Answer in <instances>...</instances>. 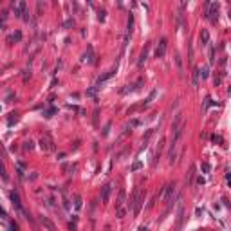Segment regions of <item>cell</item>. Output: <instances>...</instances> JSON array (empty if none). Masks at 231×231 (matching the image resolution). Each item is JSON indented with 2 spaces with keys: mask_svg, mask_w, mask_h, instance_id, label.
Instances as JSON below:
<instances>
[{
  "mask_svg": "<svg viewBox=\"0 0 231 231\" xmlns=\"http://www.w3.org/2000/svg\"><path fill=\"white\" fill-rule=\"evenodd\" d=\"M144 197H146V192L139 190V188L134 192V195H132V199H130V209L134 211V215H139L141 206H143V202H144Z\"/></svg>",
  "mask_w": 231,
  "mask_h": 231,
  "instance_id": "1",
  "label": "cell"
},
{
  "mask_svg": "<svg viewBox=\"0 0 231 231\" xmlns=\"http://www.w3.org/2000/svg\"><path fill=\"white\" fill-rule=\"evenodd\" d=\"M163 193H164V202L170 204L175 197V184H168L166 188H163Z\"/></svg>",
  "mask_w": 231,
  "mask_h": 231,
  "instance_id": "2",
  "label": "cell"
},
{
  "mask_svg": "<svg viewBox=\"0 0 231 231\" xmlns=\"http://www.w3.org/2000/svg\"><path fill=\"white\" fill-rule=\"evenodd\" d=\"M40 148L44 150V152H51V150H54V143H52V139L49 137V135H44V137L40 139Z\"/></svg>",
  "mask_w": 231,
  "mask_h": 231,
  "instance_id": "3",
  "label": "cell"
},
{
  "mask_svg": "<svg viewBox=\"0 0 231 231\" xmlns=\"http://www.w3.org/2000/svg\"><path fill=\"white\" fill-rule=\"evenodd\" d=\"M166 45H168V40L166 38H161L159 45H157V49H155V58H164V54H166Z\"/></svg>",
  "mask_w": 231,
  "mask_h": 231,
  "instance_id": "4",
  "label": "cell"
},
{
  "mask_svg": "<svg viewBox=\"0 0 231 231\" xmlns=\"http://www.w3.org/2000/svg\"><path fill=\"white\" fill-rule=\"evenodd\" d=\"M182 125H186V123H184V114H182V112H179V114L175 116L173 123H172V134H173L175 130H179V128L182 127Z\"/></svg>",
  "mask_w": 231,
  "mask_h": 231,
  "instance_id": "5",
  "label": "cell"
},
{
  "mask_svg": "<svg viewBox=\"0 0 231 231\" xmlns=\"http://www.w3.org/2000/svg\"><path fill=\"white\" fill-rule=\"evenodd\" d=\"M208 18L215 24L218 20V4H209V11H208Z\"/></svg>",
  "mask_w": 231,
  "mask_h": 231,
  "instance_id": "6",
  "label": "cell"
},
{
  "mask_svg": "<svg viewBox=\"0 0 231 231\" xmlns=\"http://www.w3.org/2000/svg\"><path fill=\"white\" fill-rule=\"evenodd\" d=\"M11 201H13V206L18 209L20 213H25V211H24V206H22V201H20V195H18L16 192H11Z\"/></svg>",
  "mask_w": 231,
  "mask_h": 231,
  "instance_id": "7",
  "label": "cell"
},
{
  "mask_svg": "<svg viewBox=\"0 0 231 231\" xmlns=\"http://www.w3.org/2000/svg\"><path fill=\"white\" fill-rule=\"evenodd\" d=\"M110 192H112V184H105L103 190H101V201L103 202H108V197H110Z\"/></svg>",
  "mask_w": 231,
  "mask_h": 231,
  "instance_id": "8",
  "label": "cell"
},
{
  "mask_svg": "<svg viewBox=\"0 0 231 231\" xmlns=\"http://www.w3.org/2000/svg\"><path fill=\"white\" fill-rule=\"evenodd\" d=\"M13 9H15V15H16V16H22V15L27 11V9H25V2H18V4H15Z\"/></svg>",
  "mask_w": 231,
  "mask_h": 231,
  "instance_id": "9",
  "label": "cell"
},
{
  "mask_svg": "<svg viewBox=\"0 0 231 231\" xmlns=\"http://www.w3.org/2000/svg\"><path fill=\"white\" fill-rule=\"evenodd\" d=\"M148 49H150V44H146L144 49H143V52H141V58H139V61H137L139 67H143V63L146 61V58H148Z\"/></svg>",
  "mask_w": 231,
  "mask_h": 231,
  "instance_id": "10",
  "label": "cell"
},
{
  "mask_svg": "<svg viewBox=\"0 0 231 231\" xmlns=\"http://www.w3.org/2000/svg\"><path fill=\"white\" fill-rule=\"evenodd\" d=\"M201 42H202V45H208L209 44V33H208L206 29L201 31Z\"/></svg>",
  "mask_w": 231,
  "mask_h": 231,
  "instance_id": "11",
  "label": "cell"
},
{
  "mask_svg": "<svg viewBox=\"0 0 231 231\" xmlns=\"http://www.w3.org/2000/svg\"><path fill=\"white\" fill-rule=\"evenodd\" d=\"M42 224H44L49 231H54V229H56V227H54V224H52L49 218H45V217H42Z\"/></svg>",
  "mask_w": 231,
  "mask_h": 231,
  "instance_id": "12",
  "label": "cell"
},
{
  "mask_svg": "<svg viewBox=\"0 0 231 231\" xmlns=\"http://www.w3.org/2000/svg\"><path fill=\"white\" fill-rule=\"evenodd\" d=\"M83 60L89 61V63H94V52H92V47H89V52L85 56H83Z\"/></svg>",
  "mask_w": 231,
  "mask_h": 231,
  "instance_id": "13",
  "label": "cell"
},
{
  "mask_svg": "<svg viewBox=\"0 0 231 231\" xmlns=\"http://www.w3.org/2000/svg\"><path fill=\"white\" fill-rule=\"evenodd\" d=\"M123 202H125V190H121V192H119V197H118V202H116V208L119 209V208L123 206Z\"/></svg>",
  "mask_w": 231,
  "mask_h": 231,
  "instance_id": "14",
  "label": "cell"
},
{
  "mask_svg": "<svg viewBox=\"0 0 231 231\" xmlns=\"http://www.w3.org/2000/svg\"><path fill=\"white\" fill-rule=\"evenodd\" d=\"M20 38H22V33H15V35H11L7 38V42H18Z\"/></svg>",
  "mask_w": 231,
  "mask_h": 231,
  "instance_id": "15",
  "label": "cell"
},
{
  "mask_svg": "<svg viewBox=\"0 0 231 231\" xmlns=\"http://www.w3.org/2000/svg\"><path fill=\"white\" fill-rule=\"evenodd\" d=\"M0 175H2V179H4V181L7 179V172H6V166L2 164V161H0Z\"/></svg>",
  "mask_w": 231,
  "mask_h": 231,
  "instance_id": "16",
  "label": "cell"
},
{
  "mask_svg": "<svg viewBox=\"0 0 231 231\" xmlns=\"http://www.w3.org/2000/svg\"><path fill=\"white\" fill-rule=\"evenodd\" d=\"M74 206H76V209L81 208V195H74Z\"/></svg>",
  "mask_w": 231,
  "mask_h": 231,
  "instance_id": "17",
  "label": "cell"
},
{
  "mask_svg": "<svg viewBox=\"0 0 231 231\" xmlns=\"http://www.w3.org/2000/svg\"><path fill=\"white\" fill-rule=\"evenodd\" d=\"M213 61H215V49L209 47V63H213Z\"/></svg>",
  "mask_w": 231,
  "mask_h": 231,
  "instance_id": "18",
  "label": "cell"
},
{
  "mask_svg": "<svg viewBox=\"0 0 231 231\" xmlns=\"http://www.w3.org/2000/svg\"><path fill=\"white\" fill-rule=\"evenodd\" d=\"M24 144H25V146H24L25 150H33V141H25Z\"/></svg>",
  "mask_w": 231,
  "mask_h": 231,
  "instance_id": "19",
  "label": "cell"
},
{
  "mask_svg": "<svg viewBox=\"0 0 231 231\" xmlns=\"http://www.w3.org/2000/svg\"><path fill=\"white\" fill-rule=\"evenodd\" d=\"M154 96H155V90H152V92H150V96H148V99L144 101V105H148V103H150V101L154 99Z\"/></svg>",
  "mask_w": 231,
  "mask_h": 231,
  "instance_id": "20",
  "label": "cell"
},
{
  "mask_svg": "<svg viewBox=\"0 0 231 231\" xmlns=\"http://www.w3.org/2000/svg\"><path fill=\"white\" fill-rule=\"evenodd\" d=\"M175 61H177V65H179V69L182 70V61H181V58H179V56H175Z\"/></svg>",
  "mask_w": 231,
  "mask_h": 231,
  "instance_id": "21",
  "label": "cell"
},
{
  "mask_svg": "<svg viewBox=\"0 0 231 231\" xmlns=\"http://www.w3.org/2000/svg\"><path fill=\"white\" fill-rule=\"evenodd\" d=\"M139 168H141V163L137 161V163H134V166H132V170L135 172V170H139Z\"/></svg>",
  "mask_w": 231,
  "mask_h": 231,
  "instance_id": "22",
  "label": "cell"
},
{
  "mask_svg": "<svg viewBox=\"0 0 231 231\" xmlns=\"http://www.w3.org/2000/svg\"><path fill=\"white\" fill-rule=\"evenodd\" d=\"M108 128H110V123H107V125H105V130H103V135H107V134H108Z\"/></svg>",
  "mask_w": 231,
  "mask_h": 231,
  "instance_id": "23",
  "label": "cell"
},
{
  "mask_svg": "<svg viewBox=\"0 0 231 231\" xmlns=\"http://www.w3.org/2000/svg\"><path fill=\"white\" fill-rule=\"evenodd\" d=\"M72 25H74V20H67L65 22V27H72Z\"/></svg>",
  "mask_w": 231,
  "mask_h": 231,
  "instance_id": "24",
  "label": "cell"
},
{
  "mask_svg": "<svg viewBox=\"0 0 231 231\" xmlns=\"http://www.w3.org/2000/svg\"><path fill=\"white\" fill-rule=\"evenodd\" d=\"M118 217H125V209H123V208L118 209Z\"/></svg>",
  "mask_w": 231,
  "mask_h": 231,
  "instance_id": "25",
  "label": "cell"
},
{
  "mask_svg": "<svg viewBox=\"0 0 231 231\" xmlns=\"http://www.w3.org/2000/svg\"><path fill=\"white\" fill-rule=\"evenodd\" d=\"M202 170H204V172H209V164H208V163L202 164Z\"/></svg>",
  "mask_w": 231,
  "mask_h": 231,
  "instance_id": "26",
  "label": "cell"
},
{
  "mask_svg": "<svg viewBox=\"0 0 231 231\" xmlns=\"http://www.w3.org/2000/svg\"><path fill=\"white\" fill-rule=\"evenodd\" d=\"M94 125H98V110L94 112Z\"/></svg>",
  "mask_w": 231,
  "mask_h": 231,
  "instance_id": "27",
  "label": "cell"
},
{
  "mask_svg": "<svg viewBox=\"0 0 231 231\" xmlns=\"http://www.w3.org/2000/svg\"><path fill=\"white\" fill-rule=\"evenodd\" d=\"M139 123H141L139 119H134V121H132V127H137V125H139Z\"/></svg>",
  "mask_w": 231,
  "mask_h": 231,
  "instance_id": "28",
  "label": "cell"
},
{
  "mask_svg": "<svg viewBox=\"0 0 231 231\" xmlns=\"http://www.w3.org/2000/svg\"><path fill=\"white\" fill-rule=\"evenodd\" d=\"M213 141H215V143H222V137H217V135H215V137H213Z\"/></svg>",
  "mask_w": 231,
  "mask_h": 231,
  "instance_id": "29",
  "label": "cell"
},
{
  "mask_svg": "<svg viewBox=\"0 0 231 231\" xmlns=\"http://www.w3.org/2000/svg\"><path fill=\"white\" fill-rule=\"evenodd\" d=\"M215 85H220V76H215Z\"/></svg>",
  "mask_w": 231,
  "mask_h": 231,
  "instance_id": "30",
  "label": "cell"
},
{
  "mask_svg": "<svg viewBox=\"0 0 231 231\" xmlns=\"http://www.w3.org/2000/svg\"><path fill=\"white\" fill-rule=\"evenodd\" d=\"M139 231H148V229H146L144 226H141V227H139Z\"/></svg>",
  "mask_w": 231,
  "mask_h": 231,
  "instance_id": "31",
  "label": "cell"
}]
</instances>
